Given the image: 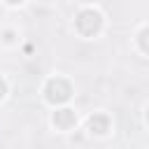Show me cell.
Masks as SVG:
<instances>
[{"label": "cell", "mask_w": 149, "mask_h": 149, "mask_svg": "<svg viewBox=\"0 0 149 149\" xmlns=\"http://www.w3.org/2000/svg\"><path fill=\"white\" fill-rule=\"evenodd\" d=\"M70 95H72V86H70L65 79H61V77L49 79L47 86H44V98H47L51 105H61V102H65Z\"/></svg>", "instance_id": "cell-2"}, {"label": "cell", "mask_w": 149, "mask_h": 149, "mask_svg": "<svg viewBox=\"0 0 149 149\" xmlns=\"http://www.w3.org/2000/svg\"><path fill=\"white\" fill-rule=\"evenodd\" d=\"M74 123H77V116H74L72 109H58V112L54 114V126H58L61 130H68V128H72Z\"/></svg>", "instance_id": "cell-3"}, {"label": "cell", "mask_w": 149, "mask_h": 149, "mask_svg": "<svg viewBox=\"0 0 149 149\" xmlns=\"http://www.w3.org/2000/svg\"><path fill=\"white\" fill-rule=\"evenodd\" d=\"M88 130L95 133V135H105V133L109 130V119H107L105 114H93V116L88 119Z\"/></svg>", "instance_id": "cell-4"}, {"label": "cell", "mask_w": 149, "mask_h": 149, "mask_svg": "<svg viewBox=\"0 0 149 149\" xmlns=\"http://www.w3.org/2000/svg\"><path fill=\"white\" fill-rule=\"evenodd\" d=\"M147 123H149V107H147Z\"/></svg>", "instance_id": "cell-7"}, {"label": "cell", "mask_w": 149, "mask_h": 149, "mask_svg": "<svg viewBox=\"0 0 149 149\" xmlns=\"http://www.w3.org/2000/svg\"><path fill=\"white\" fill-rule=\"evenodd\" d=\"M5 93H7V84H5V79H0V100L5 98Z\"/></svg>", "instance_id": "cell-6"}, {"label": "cell", "mask_w": 149, "mask_h": 149, "mask_svg": "<svg viewBox=\"0 0 149 149\" xmlns=\"http://www.w3.org/2000/svg\"><path fill=\"white\" fill-rule=\"evenodd\" d=\"M137 42H140V49L149 54V28H142L140 35H137Z\"/></svg>", "instance_id": "cell-5"}, {"label": "cell", "mask_w": 149, "mask_h": 149, "mask_svg": "<svg viewBox=\"0 0 149 149\" xmlns=\"http://www.w3.org/2000/svg\"><path fill=\"white\" fill-rule=\"evenodd\" d=\"M100 26H102V16H100V12L98 9H81L79 12V16H77V30L84 35V37H91V35H95L98 30H100Z\"/></svg>", "instance_id": "cell-1"}]
</instances>
